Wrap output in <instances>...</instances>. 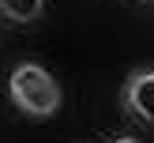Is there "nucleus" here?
Segmentation results:
<instances>
[{
	"instance_id": "nucleus-1",
	"label": "nucleus",
	"mask_w": 154,
	"mask_h": 143,
	"mask_svg": "<svg viewBox=\"0 0 154 143\" xmlns=\"http://www.w3.org/2000/svg\"><path fill=\"white\" fill-rule=\"evenodd\" d=\"M8 94H11L15 109H23L26 117H34V120L53 117L57 105H60L57 79H53L42 64H30V60H26V64H15L11 79H8Z\"/></svg>"
},
{
	"instance_id": "nucleus-2",
	"label": "nucleus",
	"mask_w": 154,
	"mask_h": 143,
	"mask_svg": "<svg viewBox=\"0 0 154 143\" xmlns=\"http://www.w3.org/2000/svg\"><path fill=\"white\" fill-rule=\"evenodd\" d=\"M120 105H124L128 117L143 120V124H154V68H139V72H132L124 79Z\"/></svg>"
},
{
	"instance_id": "nucleus-3",
	"label": "nucleus",
	"mask_w": 154,
	"mask_h": 143,
	"mask_svg": "<svg viewBox=\"0 0 154 143\" xmlns=\"http://www.w3.org/2000/svg\"><path fill=\"white\" fill-rule=\"evenodd\" d=\"M0 11L15 23H34V19H42L45 0H0Z\"/></svg>"
},
{
	"instance_id": "nucleus-4",
	"label": "nucleus",
	"mask_w": 154,
	"mask_h": 143,
	"mask_svg": "<svg viewBox=\"0 0 154 143\" xmlns=\"http://www.w3.org/2000/svg\"><path fill=\"white\" fill-rule=\"evenodd\" d=\"M113 143H139L135 135H120V139H113Z\"/></svg>"
},
{
	"instance_id": "nucleus-5",
	"label": "nucleus",
	"mask_w": 154,
	"mask_h": 143,
	"mask_svg": "<svg viewBox=\"0 0 154 143\" xmlns=\"http://www.w3.org/2000/svg\"><path fill=\"white\" fill-rule=\"evenodd\" d=\"M143 4H154V0H143Z\"/></svg>"
}]
</instances>
